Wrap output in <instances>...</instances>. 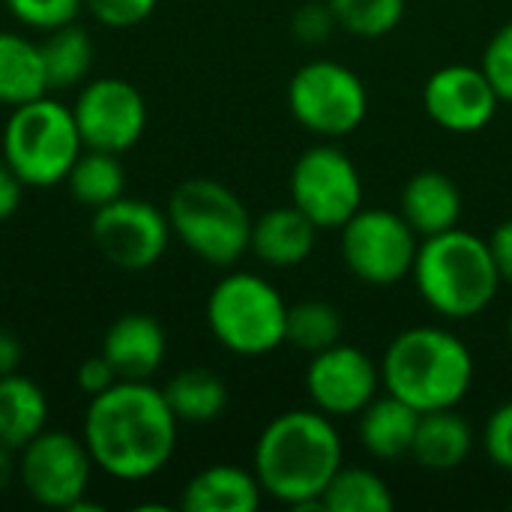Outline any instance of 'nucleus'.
<instances>
[{"instance_id": "1", "label": "nucleus", "mask_w": 512, "mask_h": 512, "mask_svg": "<svg viewBox=\"0 0 512 512\" xmlns=\"http://www.w3.org/2000/svg\"><path fill=\"white\" fill-rule=\"evenodd\" d=\"M177 432L180 420L162 387L150 381H117L87 402L81 423L96 471L117 483H144L165 471L177 450Z\"/></svg>"}, {"instance_id": "2", "label": "nucleus", "mask_w": 512, "mask_h": 512, "mask_svg": "<svg viewBox=\"0 0 512 512\" xmlns=\"http://www.w3.org/2000/svg\"><path fill=\"white\" fill-rule=\"evenodd\" d=\"M345 465V444L318 408H294L273 417L252 453V471L267 498L294 510H321V495Z\"/></svg>"}, {"instance_id": "3", "label": "nucleus", "mask_w": 512, "mask_h": 512, "mask_svg": "<svg viewBox=\"0 0 512 512\" xmlns=\"http://www.w3.org/2000/svg\"><path fill=\"white\" fill-rule=\"evenodd\" d=\"M477 363L471 348L444 327H408L381 357V384L420 414L459 408L471 393Z\"/></svg>"}, {"instance_id": "4", "label": "nucleus", "mask_w": 512, "mask_h": 512, "mask_svg": "<svg viewBox=\"0 0 512 512\" xmlns=\"http://www.w3.org/2000/svg\"><path fill=\"white\" fill-rule=\"evenodd\" d=\"M411 279L423 303L450 321L477 318L495 303L504 285L489 240L462 225L420 240Z\"/></svg>"}, {"instance_id": "5", "label": "nucleus", "mask_w": 512, "mask_h": 512, "mask_svg": "<svg viewBox=\"0 0 512 512\" xmlns=\"http://www.w3.org/2000/svg\"><path fill=\"white\" fill-rule=\"evenodd\" d=\"M171 234L204 264L234 267L252 240V213L243 198L213 177H189L168 198Z\"/></svg>"}, {"instance_id": "6", "label": "nucleus", "mask_w": 512, "mask_h": 512, "mask_svg": "<svg viewBox=\"0 0 512 512\" xmlns=\"http://www.w3.org/2000/svg\"><path fill=\"white\" fill-rule=\"evenodd\" d=\"M81 150L84 141L78 135L72 108L48 93L15 105L3 123L0 153L18 180L30 189H51L66 183V174Z\"/></svg>"}, {"instance_id": "7", "label": "nucleus", "mask_w": 512, "mask_h": 512, "mask_svg": "<svg viewBox=\"0 0 512 512\" xmlns=\"http://www.w3.org/2000/svg\"><path fill=\"white\" fill-rule=\"evenodd\" d=\"M207 327L234 357H267L285 345L288 303L258 273H225L207 294Z\"/></svg>"}, {"instance_id": "8", "label": "nucleus", "mask_w": 512, "mask_h": 512, "mask_svg": "<svg viewBox=\"0 0 512 512\" xmlns=\"http://www.w3.org/2000/svg\"><path fill=\"white\" fill-rule=\"evenodd\" d=\"M288 108L294 120L318 138H345L369 114L363 78L336 60H309L288 81Z\"/></svg>"}, {"instance_id": "9", "label": "nucleus", "mask_w": 512, "mask_h": 512, "mask_svg": "<svg viewBox=\"0 0 512 512\" xmlns=\"http://www.w3.org/2000/svg\"><path fill=\"white\" fill-rule=\"evenodd\" d=\"M342 261L354 279L375 288L399 285L411 276L420 234L405 222L399 210L360 207L342 228Z\"/></svg>"}, {"instance_id": "10", "label": "nucleus", "mask_w": 512, "mask_h": 512, "mask_svg": "<svg viewBox=\"0 0 512 512\" xmlns=\"http://www.w3.org/2000/svg\"><path fill=\"white\" fill-rule=\"evenodd\" d=\"M93 456L81 435L63 429L39 432L18 450V480L33 504L48 510H75L93 480Z\"/></svg>"}, {"instance_id": "11", "label": "nucleus", "mask_w": 512, "mask_h": 512, "mask_svg": "<svg viewBox=\"0 0 512 512\" xmlns=\"http://www.w3.org/2000/svg\"><path fill=\"white\" fill-rule=\"evenodd\" d=\"M291 204L303 210L318 231H339L363 207V177L354 159L336 144L303 150L291 168Z\"/></svg>"}, {"instance_id": "12", "label": "nucleus", "mask_w": 512, "mask_h": 512, "mask_svg": "<svg viewBox=\"0 0 512 512\" xmlns=\"http://www.w3.org/2000/svg\"><path fill=\"white\" fill-rule=\"evenodd\" d=\"M90 237L111 267L123 273H144L162 261L174 234L165 210L150 201L123 195L93 210Z\"/></svg>"}, {"instance_id": "13", "label": "nucleus", "mask_w": 512, "mask_h": 512, "mask_svg": "<svg viewBox=\"0 0 512 512\" xmlns=\"http://www.w3.org/2000/svg\"><path fill=\"white\" fill-rule=\"evenodd\" d=\"M84 147L105 153L132 150L147 129V99L126 78H87L69 105Z\"/></svg>"}, {"instance_id": "14", "label": "nucleus", "mask_w": 512, "mask_h": 512, "mask_svg": "<svg viewBox=\"0 0 512 512\" xmlns=\"http://www.w3.org/2000/svg\"><path fill=\"white\" fill-rule=\"evenodd\" d=\"M381 363L357 345H333L312 354L306 366V393L312 408L327 417H357L381 390Z\"/></svg>"}, {"instance_id": "15", "label": "nucleus", "mask_w": 512, "mask_h": 512, "mask_svg": "<svg viewBox=\"0 0 512 512\" xmlns=\"http://www.w3.org/2000/svg\"><path fill=\"white\" fill-rule=\"evenodd\" d=\"M501 96L486 78L483 66L447 63L423 84V108L429 120L453 135L483 132L501 108Z\"/></svg>"}, {"instance_id": "16", "label": "nucleus", "mask_w": 512, "mask_h": 512, "mask_svg": "<svg viewBox=\"0 0 512 512\" xmlns=\"http://www.w3.org/2000/svg\"><path fill=\"white\" fill-rule=\"evenodd\" d=\"M102 354L120 381H150L168 357V333L156 315L126 312L105 330Z\"/></svg>"}, {"instance_id": "17", "label": "nucleus", "mask_w": 512, "mask_h": 512, "mask_svg": "<svg viewBox=\"0 0 512 512\" xmlns=\"http://www.w3.org/2000/svg\"><path fill=\"white\" fill-rule=\"evenodd\" d=\"M462 210H465L462 192L456 180L447 177L444 171H435V168L417 171L414 177H408L402 189L399 213L420 234V240L459 228Z\"/></svg>"}, {"instance_id": "18", "label": "nucleus", "mask_w": 512, "mask_h": 512, "mask_svg": "<svg viewBox=\"0 0 512 512\" xmlns=\"http://www.w3.org/2000/svg\"><path fill=\"white\" fill-rule=\"evenodd\" d=\"M315 240L318 225L303 210L288 204L273 207L252 222L249 252L267 267H297L315 252Z\"/></svg>"}, {"instance_id": "19", "label": "nucleus", "mask_w": 512, "mask_h": 512, "mask_svg": "<svg viewBox=\"0 0 512 512\" xmlns=\"http://www.w3.org/2000/svg\"><path fill=\"white\" fill-rule=\"evenodd\" d=\"M264 501V489L255 471L237 465H210L198 471L180 495L186 512H255Z\"/></svg>"}, {"instance_id": "20", "label": "nucleus", "mask_w": 512, "mask_h": 512, "mask_svg": "<svg viewBox=\"0 0 512 512\" xmlns=\"http://www.w3.org/2000/svg\"><path fill=\"white\" fill-rule=\"evenodd\" d=\"M420 411L396 396H375L357 414V438L372 459L393 462L411 456Z\"/></svg>"}, {"instance_id": "21", "label": "nucleus", "mask_w": 512, "mask_h": 512, "mask_svg": "<svg viewBox=\"0 0 512 512\" xmlns=\"http://www.w3.org/2000/svg\"><path fill=\"white\" fill-rule=\"evenodd\" d=\"M474 429L471 423L456 411V408H441V411H426L420 414L417 435L411 456L417 459L420 468L447 474L465 465V459L474 450Z\"/></svg>"}, {"instance_id": "22", "label": "nucleus", "mask_w": 512, "mask_h": 512, "mask_svg": "<svg viewBox=\"0 0 512 512\" xmlns=\"http://www.w3.org/2000/svg\"><path fill=\"white\" fill-rule=\"evenodd\" d=\"M45 429H48L45 390L21 372L3 375L0 378V444L18 453Z\"/></svg>"}, {"instance_id": "23", "label": "nucleus", "mask_w": 512, "mask_h": 512, "mask_svg": "<svg viewBox=\"0 0 512 512\" xmlns=\"http://www.w3.org/2000/svg\"><path fill=\"white\" fill-rule=\"evenodd\" d=\"M162 396L174 411V417L180 420V426L216 423L228 408V384L216 372L201 366L171 375L168 384L162 387Z\"/></svg>"}, {"instance_id": "24", "label": "nucleus", "mask_w": 512, "mask_h": 512, "mask_svg": "<svg viewBox=\"0 0 512 512\" xmlns=\"http://www.w3.org/2000/svg\"><path fill=\"white\" fill-rule=\"evenodd\" d=\"M48 93V75L39 42L0 30V105H24Z\"/></svg>"}, {"instance_id": "25", "label": "nucleus", "mask_w": 512, "mask_h": 512, "mask_svg": "<svg viewBox=\"0 0 512 512\" xmlns=\"http://www.w3.org/2000/svg\"><path fill=\"white\" fill-rule=\"evenodd\" d=\"M45 75H48V90H69L81 87L96 60V45L93 36L78 24H63L57 30H48V36L39 42Z\"/></svg>"}, {"instance_id": "26", "label": "nucleus", "mask_w": 512, "mask_h": 512, "mask_svg": "<svg viewBox=\"0 0 512 512\" xmlns=\"http://www.w3.org/2000/svg\"><path fill=\"white\" fill-rule=\"evenodd\" d=\"M66 186L81 207L99 210L126 195V168L117 153L84 147L66 174Z\"/></svg>"}, {"instance_id": "27", "label": "nucleus", "mask_w": 512, "mask_h": 512, "mask_svg": "<svg viewBox=\"0 0 512 512\" xmlns=\"http://www.w3.org/2000/svg\"><path fill=\"white\" fill-rule=\"evenodd\" d=\"M396 498L381 474L369 468H339L321 495L324 512H390Z\"/></svg>"}, {"instance_id": "28", "label": "nucleus", "mask_w": 512, "mask_h": 512, "mask_svg": "<svg viewBox=\"0 0 512 512\" xmlns=\"http://www.w3.org/2000/svg\"><path fill=\"white\" fill-rule=\"evenodd\" d=\"M345 336L342 312L327 300H300L288 306V330L285 345H294L303 354H318L339 345Z\"/></svg>"}, {"instance_id": "29", "label": "nucleus", "mask_w": 512, "mask_h": 512, "mask_svg": "<svg viewBox=\"0 0 512 512\" xmlns=\"http://www.w3.org/2000/svg\"><path fill=\"white\" fill-rule=\"evenodd\" d=\"M336 27L357 39H381L393 33L408 9V0H327Z\"/></svg>"}, {"instance_id": "30", "label": "nucleus", "mask_w": 512, "mask_h": 512, "mask_svg": "<svg viewBox=\"0 0 512 512\" xmlns=\"http://www.w3.org/2000/svg\"><path fill=\"white\" fill-rule=\"evenodd\" d=\"M3 6L21 27L48 33L78 21L84 0H3Z\"/></svg>"}, {"instance_id": "31", "label": "nucleus", "mask_w": 512, "mask_h": 512, "mask_svg": "<svg viewBox=\"0 0 512 512\" xmlns=\"http://www.w3.org/2000/svg\"><path fill=\"white\" fill-rule=\"evenodd\" d=\"M480 66L492 81V87L498 90L501 102L512 105V21L492 33L489 45L483 48Z\"/></svg>"}, {"instance_id": "32", "label": "nucleus", "mask_w": 512, "mask_h": 512, "mask_svg": "<svg viewBox=\"0 0 512 512\" xmlns=\"http://www.w3.org/2000/svg\"><path fill=\"white\" fill-rule=\"evenodd\" d=\"M159 0H84V9L105 27L126 30L147 21L156 12Z\"/></svg>"}, {"instance_id": "33", "label": "nucleus", "mask_w": 512, "mask_h": 512, "mask_svg": "<svg viewBox=\"0 0 512 512\" xmlns=\"http://www.w3.org/2000/svg\"><path fill=\"white\" fill-rule=\"evenodd\" d=\"M483 447L492 465L512 474V399L489 414L483 429Z\"/></svg>"}, {"instance_id": "34", "label": "nucleus", "mask_w": 512, "mask_h": 512, "mask_svg": "<svg viewBox=\"0 0 512 512\" xmlns=\"http://www.w3.org/2000/svg\"><path fill=\"white\" fill-rule=\"evenodd\" d=\"M291 30L303 45H321L330 39V33L336 30V18L330 12V3H303L294 18H291Z\"/></svg>"}, {"instance_id": "35", "label": "nucleus", "mask_w": 512, "mask_h": 512, "mask_svg": "<svg viewBox=\"0 0 512 512\" xmlns=\"http://www.w3.org/2000/svg\"><path fill=\"white\" fill-rule=\"evenodd\" d=\"M117 381H120V378H117L114 366L105 360V354H102V351H99V354H93V357H87V360H81L78 375H75V384H78V390H81L87 399L102 396V393H105V390H111Z\"/></svg>"}, {"instance_id": "36", "label": "nucleus", "mask_w": 512, "mask_h": 512, "mask_svg": "<svg viewBox=\"0 0 512 512\" xmlns=\"http://www.w3.org/2000/svg\"><path fill=\"white\" fill-rule=\"evenodd\" d=\"M24 183L18 180V174L9 168V162L0 156V222L12 219L21 207V195H24Z\"/></svg>"}, {"instance_id": "37", "label": "nucleus", "mask_w": 512, "mask_h": 512, "mask_svg": "<svg viewBox=\"0 0 512 512\" xmlns=\"http://www.w3.org/2000/svg\"><path fill=\"white\" fill-rule=\"evenodd\" d=\"M489 249H492V258H495V267L501 273V282L512 285V219L501 222L492 237H489Z\"/></svg>"}, {"instance_id": "38", "label": "nucleus", "mask_w": 512, "mask_h": 512, "mask_svg": "<svg viewBox=\"0 0 512 512\" xmlns=\"http://www.w3.org/2000/svg\"><path fill=\"white\" fill-rule=\"evenodd\" d=\"M21 363H24L21 339L15 333H9V330H0V378L12 375V372H21Z\"/></svg>"}, {"instance_id": "39", "label": "nucleus", "mask_w": 512, "mask_h": 512, "mask_svg": "<svg viewBox=\"0 0 512 512\" xmlns=\"http://www.w3.org/2000/svg\"><path fill=\"white\" fill-rule=\"evenodd\" d=\"M15 450H9V447H3L0 444V495L9 489V483L18 477V462H15Z\"/></svg>"}, {"instance_id": "40", "label": "nucleus", "mask_w": 512, "mask_h": 512, "mask_svg": "<svg viewBox=\"0 0 512 512\" xmlns=\"http://www.w3.org/2000/svg\"><path fill=\"white\" fill-rule=\"evenodd\" d=\"M507 336H510V348H512V309H510V318H507Z\"/></svg>"}, {"instance_id": "41", "label": "nucleus", "mask_w": 512, "mask_h": 512, "mask_svg": "<svg viewBox=\"0 0 512 512\" xmlns=\"http://www.w3.org/2000/svg\"><path fill=\"white\" fill-rule=\"evenodd\" d=\"M510 504H512V501H510Z\"/></svg>"}]
</instances>
